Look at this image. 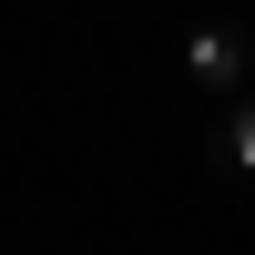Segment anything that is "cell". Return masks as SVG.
Instances as JSON below:
<instances>
[{"instance_id": "cell-2", "label": "cell", "mask_w": 255, "mask_h": 255, "mask_svg": "<svg viewBox=\"0 0 255 255\" xmlns=\"http://www.w3.org/2000/svg\"><path fill=\"white\" fill-rule=\"evenodd\" d=\"M204 163H215V184H225V194H255V92H235V102L215 113Z\"/></svg>"}, {"instance_id": "cell-1", "label": "cell", "mask_w": 255, "mask_h": 255, "mask_svg": "<svg viewBox=\"0 0 255 255\" xmlns=\"http://www.w3.org/2000/svg\"><path fill=\"white\" fill-rule=\"evenodd\" d=\"M174 61H184V82H194V92L235 102L245 82H255V31H235V20H194V31L174 41Z\"/></svg>"}]
</instances>
